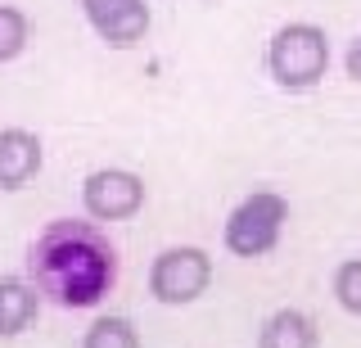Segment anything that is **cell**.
Masks as SVG:
<instances>
[{"label":"cell","instance_id":"cell-1","mask_svg":"<svg viewBox=\"0 0 361 348\" xmlns=\"http://www.w3.org/2000/svg\"><path fill=\"white\" fill-rule=\"evenodd\" d=\"M27 280L59 308H95L118 285V249L95 222L59 217L32 240Z\"/></svg>","mask_w":361,"mask_h":348},{"label":"cell","instance_id":"cell-2","mask_svg":"<svg viewBox=\"0 0 361 348\" xmlns=\"http://www.w3.org/2000/svg\"><path fill=\"white\" fill-rule=\"evenodd\" d=\"M330 68V37L316 23H285L267 46V73L280 91H312Z\"/></svg>","mask_w":361,"mask_h":348},{"label":"cell","instance_id":"cell-3","mask_svg":"<svg viewBox=\"0 0 361 348\" xmlns=\"http://www.w3.org/2000/svg\"><path fill=\"white\" fill-rule=\"evenodd\" d=\"M285 222H289V199L276 190H253L231 208L221 227V244L235 258H267L285 235Z\"/></svg>","mask_w":361,"mask_h":348},{"label":"cell","instance_id":"cell-4","mask_svg":"<svg viewBox=\"0 0 361 348\" xmlns=\"http://www.w3.org/2000/svg\"><path fill=\"white\" fill-rule=\"evenodd\" d=\"M212 285V258L199 244H172L149 263V294L163 308H185L208 294Z\"/></svg>","mask_w":361,"mask_h":348},{"label":"cell","instance_id":"cell-5","mask_svg":"<svg viewBox=\"0 0 361 348\" xmlns=\"http://www.w3.org/2000/svg\"><path fill=\"white\" fill-rule=\"evenodd\" d=\"M82 208L90 222H127L145 208V181L131 167H95L82 181Z\"/></svg>","mask_w":361,"mask_h":348},{"label":"cell","instance_id":"cell-6","mask_svg":"<svg viewBox=\"0 0 361 348\" xmlns=\"http://www.w3.org/2000/svg\"><path fill=\"white\" fill-rule=\"evenodd\" d=\"M86 23L113 50H131L149 32V0H82Z\"/></svg>","mask_w":361,"mask_h":348},{"label":"cell","instance_id":"cell-7","mask_svg":"<svg viewBox=\"0 0 361 348\" xmlns=\"http://www.w3.org/2000/svg\"><path fill=\"white\" fill-rule=\"evenodd\" d=\"M45 150L41 136L27 127H0V190H23L41 172Z\"/></svg>","mask_w":361,"mask_h":348},{"label":"cell","instance_id":"cell-8","mask_svg":"<svg viewBox=\"0 0 361 348\" xmlns=\"http://www.w3.org/2000/svg\"><path fill=\"white\" fill-rule=\"evenodd\" d=\"M41 312V294L23 276H0V340L23 335Z\"/></svg>","mask_w":361,"mask_h":348},{"label":"cell","instance_id":"cell-9","mask_svg":"<svg viewBox=\"0 0 361 348\" xmlns=\"http://www.w3.org/2000/svg\"><path fill=\"white\" fill-rule=\"evenodd\" d=\"M316 321L302 308H276L257 330V348H316Z\"/></svg>","mask_w":361,"mask_h":348},{"label":"cell","instance_id":"cell-10","mask_svg":"<svg viewBox=\"0 0 361 348\" xmlns=\"http://www.w3.org/2000/svg\"><path fill=\"white\" fill-rule=\"evenodd\" d=\"M82 348H140V335L127 317L109 312V317H95L90 330L82 335Z\"/></svg>","mask_w":361,"mask_h":348},{"label":"cell","instance_id":"cell-11","mask_svg":"<svg viewBox=\"0 0 361 348\" xmlns=\"http://www.w3.org/2000/svg\"><path fill=\"white\" fill-rule=\"evenodd\" d=\"M27 37H32V28H27V14L14 5H0V64H14L23 50H27Z\"/></svg>","mask_w":361,"mask_h":348},{"label":"cell","instance_id":"cell-12","mask_svg":"<svg viewBox=\"0 0 361 348\" xmlns=\"http://www.w3.org/2000/svg\"><path fill=\"white\" fill-rule=\"evenodd\" d=\"M334 303L348 312V317H361V258H343V263L334 267Z\"/></svg>","mask_w":361,"mask_h":348},{"label":"cell","instance_id":"cell-13","mask_svg":"<svg viewBox=\"0 0 361 348\" xmlns=\"http://www.w3.org/2000/svg\"><path fill=\"white\" fill-rule=\"evenodd\" d=\"M348 77H353V82H361V37L353 41V50H348Z\"/></svg>","mask_w":361,"mask_h":348}]
</instances>
